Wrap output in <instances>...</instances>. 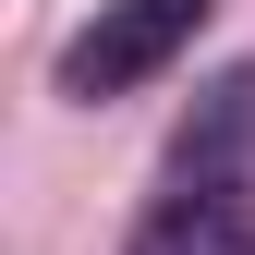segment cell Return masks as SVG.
I'll list each match as a JSON object with an SVG mask.
<instances>
[{
  "label": "cell",
  "instance_id": "cell-1",
  "mask_svg": "<svg viewBox=\"0 0 255 255\" xmlns=\"http://www.w3.org/2000/svg\"><path fill=\"white\" fill-rule=\"evenodd\" d=\"M219 12V0H98V12L61 37V61H49V85L61 98H134V85H158L182 49H195V24Z\"/></svg>",
  "mask_w": 255,
  "mask_h": 255
},
{
  "label": "cell",
  "instance_id": "cell-2",
  "mask_svg": "<svg viewBox=\"0 0 255 255\" xmlns=\"http://www.w3.org/2000/svg\"><path fill=\"white\" fill-rule=\"evenodd\" d=\"M122 255H255V170H170Z\"/></svg>",
  "mask_w": 255,
  "mask_h": 255
},
{
  "label": "cell",
  "instance_id": "cell-3",
  "mask_svg": "<svg viewBox=\"0 0 255 255\" xmlns=\"http://www.w3.org/2000/svg\"><path fill=\"white\" fill-rule=\"evenodd\" d=\"M170 170H255V61L195 85V122L170 134Z\"/></svg>",
  "mask_w": 255,
  "mask_h": 255
}]
</instances>
